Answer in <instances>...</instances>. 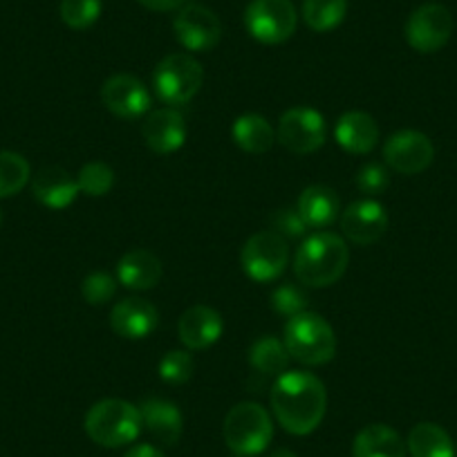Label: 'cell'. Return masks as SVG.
Wrapping results in <instances>:
<instances>
[{"mask_svg": "<svg viewBox=\"0 0 457 457\" xmlns=\"http://www.w3.org/2000/svg\"><path fill=\"white\" fill-rule=\"evenodd\" d=\"M328 408L323 381L312 372L287 370L271 388V411L287 433L310 435L320 426Z\"/></svg>", "mask_w": 457, "mask_h": 457, "instance_id": "6da1fadb", "label": "cell"}, {"mask_svg": "<svg viewBox=\"0 0 457 457\" xmlns=\"http://www.w3.org/2000/svg\"><path fill=\"white\" fill-rule=\"evenodd\" d=\"M350 249L341 236L319 231L303 240L294 256V274L305 287H329L345 274Z\"/></svg>", "mask_w": 457, "mask_h": 457, "instance_id": "7a4b0ae2", "label": "cell"}, {"mask_svg": "<svg viewBox=\"0 0 457 457\" xmlns=\"http://www.w3.org/2000/svg\"><path fill=\"white\" fill-rule=\"evenodd\" d=\"M83 428L99 446L121 448L133 444L142 433V412L126 399H101L87 411Z\"/></svg>", "mask_w": 457, "mask_h": 457, "instance_id": "3957f363", "label": "cell"}, {"mask_svg": "<svg viewBox=\"0 0 457 457\" xmlns=\"http://www.w3.org/2000/svg\"><path fill=\"white\" fill-rule=\"evenodd\" d=\"M283 341L289 357L305 366H323L337 354V334L332 325L312 312H301L287 320Z\"/></svg>", "mask_w": 457, "mask_h": 457, "instance_id": "277c9868", "label": "cell"}, {"mask_svg": "<svg viewBox=\"0 0 457 457\" xmlns=\"http://www.w3.org/2000/svg\"><path fill=\"white\" fill-rule=\"evenodd\" d=\"M224 444L238 457H256L274 437V421L270 412L256 402L236 403L224 417Z\"/></svg>", "mask_w": 457, "mask_h": 457, "instance_id": "5b68a950", "label": "cell"}, {"mask_svg": "<svg viewBox=\"0 0 457 457\" xmlns=\"http://www.w3.org/2000/svg\"><path fill=\"white\" fill-rule=\"evenodd\" d=\"M204 70L191 54H169L153 72V90L169 108L184 105L200 92Z\"/></svg>", "mask_w": 457, "mask_h": 457, "instance_id": "8992f818", "label": "cell"}, {"mask_svg": "<svg viewBox=\"0 0 457 457\" xmlns=\"http://www.w3.org/2000/svg\"><path fill=\"white\" fill-rule=\"evenodd\" d=\"M289 262L287 240L276 231H258L240 252L243 271L256 283H274L285 274Z\"/></svg>", "mask_w": 457, "mask_h": 457, "instance_id": "52a82bcc", "label": "cell"}, {"mask_svg": "<svg viewBox=\"0 0 457 457\" xmlns=\"http://www.w3.org/2000/svg\"><path fill=\"white\" fill-rule=\"evenodd\" d=\"M245 25L258 43L278 46L296 32V7L292 0H252L245 10Z\"/></svg>", "mask_w": 457, "mask_h": 457, "instance_id": "ba28073f", "label": "cell"}, {"mask_svg": "<svg viewBox=\"0 0 457 457\" xmlns=\"http://www.w3.org/2000/svg\"><path fill=\"white\" fill-rule=\"evenodd\" d=\"M276 139L294 155H310L319 151L328 139V124L319 110L298 105L289 108L280 117Z\"/></svg>", "mask_w": 457, "mask_h": 457, "instance_id": "9c48e42d", "label": "cell"}, {"mask_svg": "<svg viewBox=\"0 0 457 457\" xmlns=\"http://www.w3.org/2000/svg\"><path fill=\"white\" fill-rule=\"evenodd\" d=\"M453 34V16L439 3H426L417 7L406 23V41L421 54L442 50Z\"/></svg>", "mask_w": 457, "mask_h": 457, "instance_id": "30bf717a", "label": "cell"}, {"mask_svg": "<svg viewBox=\"0 0 457 457\" xmlns=\"http://www.w3.org/2000/svg\"><path fill=\"white\" fill-rule=\"evenodd\" d=\"M384 160L395 173L417 175L435 160V146L420 130H399L384 144Z\"/></svg>", "mask_w": 457, "mask_h": 457, "instance_id": "8fae6325", "label": "cell"}, {"mask_svg": "<svg viewBox=\"0 0 457 457\" xmlns=\"http://www.w3.org/2000/svg\"><path fill=\"white\" fill-rule=\"evenodd\" d=\"M101 101L114 117L135 121L151 110L153 96L133 74H114L101 86Z\"/></svg>", "mask_w": 457, "mask_h": 457, "instance_id": "7c38bea8", "label": "cell"}, {"mask_svg": "<svg viewBox=\"0 0 457 457\" xmlns=\"http://www.w3.org/2000/svg\"><path fill=\"white\" fill-rule=\"evenodd\" d=\"M173 32L188 52H211L222 38L220 19L204 5H184L175 16Z\"/></svg>", "mask_w": 457, "mask_h": 457, "instance_id": "4fadbf2b", "label": "cell"}, {"mask_svg": "<svg viewBox=\"0 0 457 457\" xmlns=\"http://www.w3.org/2000/svg\"><path fill=\"white\" fill-rule=\"evenodd\" d=\"M388 222L390 220L386 209L379 202L372 200V197L353 202V204L341 213L343 236H345L350 243L361 245V247L384 238V234L388 231Z\"/></svg>", "mask_w": 457, "mask_h": 457, "instance_id": "5bb4252c", "label": "cell"}, {"mask_svg": "<svg viewBox=\"0 0 457 457\" xmlns=\"http://www.w3.org/2000/svg\"><path fill=\"white\" fill-rule=\"evenodd\" d=\"M187 121L182 112L175 108H160L153 110L142 124V137L146 146L157 155H170L179 151L187 142Z\"/></svg>", "mask_w": 457, "mask_h": 457, "instance_id": "9a60e30c", "label": "cell"}, {"mask_svg": "<svg viewBox=\"0 0 457 457\" xmlns=\"http://www.w3.org/2000/svg\"><path fill=\"white\" fill-rule=\"evenodd\" d=\"M157 325H160V312L146 298H124L110 312L112 332L129 341L151 337Z\"/></svg>", "mask_w": 457, "mask_h": 457, "instance_id": "2e32d148", "label": "cell"}, {"mask_svg": "<svg viewBox=\"0 0 457 457\" xmlns=\"http://www.w3.org/2000/svg\"><path fill=\"white\" fill-rule=\"evenodd\" d=\"M224 332V320L220 312L209 305H193L179 316V341L188 350H206L220 341Z\"/></svg>", "mask_w": 457, "mask_h": 457, "instance_id": "e0dca14e", "label": "cell"}, {"mask_svg": "<svg viewBox=\"0 0 457 457\" xmlns=\"http://www.w3.org/2000/svg\"><path fill=\"white\" fill-rule=\"evenodd\" d=\"M32 193L43 206L61 211L68 209L81 191H79V182L72 173L61 166H46L34 175Z\"/></svg>", "mask_w": 457, "mask_h": 457, "instance_id": "ac0fdd59", "label": "cell"}, {"mask_svg": "<svg viewBox=\"0 0 457 457\" xmlns=\"http://www.w3.org/2000/svg\"><path fill=\"white\" fill-rule=\"evenodd\" d=\"M334 137L345 153L368 155L379 142V126L368 112L350 110V112L341 114V120L337 121Z\"/></svg>", "mask_w": 457, "mask_h": 457, "instance_id": "d6986e66", "label": "cell"}, {"mask_svg": "<svg viewBox=\"0 0 457 457\" xmlns=\"http://www.w3.org/2000/svg\"><path fill=\"white\" fill-rule=\"evenodd\" d=\"M142 412V424L153 437L157 439L164 446H175L182 437L184 430V417L179 412V408L173 402H166V399H146V402L139 406Z\"/></svg>", "mask_w": 457, "mask_h": 457, "instance_id": "ffe728a7", "label": "cell"}, {"mask_svg": "<svg viewBox=\"0 0 457 457\" xmlns=\"http://www.w3.org/2000/svg\"><path fill=\"white\" fill-rule=\"evenodd\" d=\"M117 278L124 287L146 292L162 280V261L148 249H130L117 265Z\"/></svg>", "mask_w": 457, "mask_h": 457, "instance_id": "44dd1931", "label": "cell"}, {"mask_svg": "<svg viewBox=\"0 0 457 457\" xmlns=\"http://www.w3.org/2000/svg\"><path fill=\"white\" fill-rule=\"evenodd\" d=\"M296 211L310 228H325L337 222L341 213L338 195L325 184H312L298 197Z\"/></svg>", "mask_w": 457, "mask_h": 457, "instance_id": "7402d4cb", "label": "cell"}, {"mask_svg": "<svg viewBox=\"0 0 457 457\" xmlns=\"http://www.w3.org/2000/svg\"><path fill=\"white\" fill-rule=\"evenodd\" d=\"M408 446L402 435L386 424H370L354 437L353 457H406Z\"/></svg>", "mask_w": 457, "mask_h": 457, "instance_id": "603a6c76", "label": "cell"}, {"mask_svg": "<svg viewBox=\"0 0 457 457\" xmlns=\"http://www.w3.org/2000/svg\"><path fill=\"white\" fill-rule=\"evenodd\" d=\"M231 137L238 144V148H243L245 153H252V155H261L267 153L276 142V130L271 129L270 121L261 114H240L238 120L231 126Z\"/></svg>", "mask_w": 457, "mask_h": 457, "instance_id": "cb8c5ba5", "label": "cell"}, {"mask_svg": "<svg viewBox=\"0 0 457 457\" xmlns=\"http://www.w3.org/2000/svg\"><path fill=\"white\" fill-rule=\"evenodd\" d=\"M406 446L411 457H455V448L448 433L433 421H421L412 426Z\"/></svg>", "mask_w": 457, "mask_h": 457, "instance_id": "d4e9b609", "label": "cell"}, {"mask_svg": "<svg viewBox=\"0 0 457 457\" xmlns=\"http://www.w3.org/2000/svg\"><path fill=\"white\" fill-rule=\"evenodd\" d=\"M289 353L285 348V341L276 337H261L252 343L249 348V363L256 372L265 377H276L278 379L283 372H287L289 366Z\"/></svg>", "mask_w": 457, "mask_h": 457, "instance_id": "484cf974", "label": "cell"}, {"mask_svg": "<svg viewBox=\"0 0 457 457\" xmlns=\"http://www.w3.org/2000/svg\"><path fill=\"white\" fill-rule=\"evenodd\" d=\"M348 14V0H303V21L314 32H332Z\"/></svg>", "mask_w": 457, "mask_h": 457, "instance_id": "4316f807", "label": "cell"}, {"mask_svg": "<svg viewBox=\"0 0 457 457\" xmlns=\"http://www.w3.org/2000/svg\"><path fill=\"white\" fill-rule=\"evenodd\" d=\"M32 170L28 160L19 153L0 151V200L16 195L28 187Z\"/></svg>", "mask_w": 457, "mask_h": 457, "instance_id": "83f0119b", "label": "cell"}, {"mask_svg": "<svg viewBox=\"0 0 457 457\" xmlns=\"http://www.w3.org/2000/svg\"><path fill=\"white\" fill-rule=\"evenodd\" d=\"M79 191L90 197H104L112 191L114 187V170L104 162H90L81 166L77 175Z\"/></svg>", "mask_w": 457, "mask_h": 457, "instance_id": "f1b7e54d", "label": "cell"}, {"mask_svg": "<svg viewBox=\"0 0 457 457\" xmlns=\"http://www.w3.org/2000/svg\"><path fill=\"white\" fill-rule=\"evenodd\" d=\"M101 0H61V21L72 29H87L99 21Z\"/></svg>", "mask_w": 457, "mask_h": 457, "instance_id": "f546056e", "label": "cell"}, {"mask_svg": "<svg viewBox=\"0 0 457 457\" xmlns=\"http://www.w3.org/2000/svg\"><path fill=\"white\" fill-rule=\"evenodd\" d=\"M160 377L170 386L187 384L195 370V361H193L191 353L187 350H169L160 361Z\"/></svg>", "mask_w": 457, "mask_h": 457, "instance_id": "4dcf8cb0", "label": "cell"}, {"mask_svg": "<svg viewBox=\"0 0 457 457\" xmlns=\"http://www.w3.org/2000/svg\"><path fill=\"white\" fill-rule=\"evenodd\" d=\"M117 294V278L110 276L108 271H92L83 278L81 283V296L87 305H105Z\"/></svg>", "mask_w": 457, "mask_h": 457, "instance_id": "1f68e13d", "label": "cell"}, {"mask_svg": "<svg viewBox=\"0 0 457 457\" xmlns=\"http://www.w3.org/2000/svg\"><path fill=\"white\" fill-rule=\"evenodd\" d=\"M307 305H310L307 294L292 283L280 285L271 294V307H274V312L280 316H287V319L301 314V312H307Z\"/></svg>", "mask_w": 457, "mask_h": 457, "instance_id": "d6a6232c", "label": "cell"}, {"mask_svg": "<svg viewBox=\"0 0 457 457\" xmlns=\"http://www.w3.org/2000/svg\"><path fill=\"white\" fill-rule=\"evenodd\" d=\"M270 224H271V231H276L278 236H283L285 240H298L307 234V224L305 220L301 218L296 209H276L274 213L270 215Z\"/></svg>", "mask_w": 457, "mask_h": 457, "instance_id": "836d02e7", "label": "cell"}, {"mask_svg": "<svg viewBox=\"0 0 457 457\" xmlns=\"http://www.w3.org/2000/svg\"><path fill=\"white\" fill-rule=\"evenodd\" d=\"M390 175L386 166L377 164V162H368L361 170L357 173V188L368 197L381 195L388 188Z\"/></svg>", "mask_w": 457, "mask_h": 457, "instance_id": "e575fe53", "label": "cell"}, {"mask_svg": "<svg viewBox=\"0 0 457 457\" xmlns=\"http://www.w3.org/2000/svg\"><path fill=\"white\" fill-rule=\"evenodd\" d=\"M137 3L153 12H175L182 10L187 0H137Z\"/></svg>", "mask_w": 457, "mask_h": 457, "instance_id": "d590c367", "label": "cell"}, {"mask_svg": "<svg viewBox=\"0 0 457 457\" xmlns=\"http://www.w3.org/2000/svg\"><path fill=\"white\" fill-rule=\"evenodd\" d=\"M124 457H164V453L153 446V444H137Z\"/></svg>", "mask_w": 457, "mask_h": 457, "instance_id": "8d00e7d4", "label": "cell"}, {"mask_svg": "<svg viewBox=\"0 0 457 457\" xmlns=\"http://www.w3.org/2000/svg\"><path fill=\"white\" fill-rule=\"evenodd\" d=\"M270 457H298V455L294 451H289V448H278V451L271 453Z\"/></svg>", "mask_w": 457, "mask_h": 457, "instance_id": "74e56055", "label": "cell"}, {"mask_svg": "<svg viewBox=\"0 0 457 457\" xmlns=\"http://www.w3.org/2000/svg\"><path fill=\"white\" fill-rule=\"evenodd\" d=\"M0 224H3V211H0Z\"/></svg>", "mask_w": 457, "mask_h": 457, "instance_id": "f35d334b", "label": "cell"}, {"mask_svg": "<svg viewBox=\"0 0 457 457\" xmlns=\"http://www.w3.org/2000/svg\"><path fill=\"white\" fill-rule=\"evenodd\" d=\"M236 457H238V455H236Z\"/></svg>", "mask_w": 457, "mask_h": 457, "instance_id": "ab89813d", "label": "cell"}]
</instances>
